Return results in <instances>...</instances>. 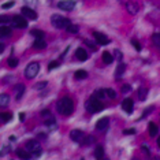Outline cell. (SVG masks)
<instances>
[{
  "label": "cell",
  "mask_w": 160,
  "mask_h": 160,
  "mask_svg": "<svg viewBox=\"0 0 160 160\" xmlns=\"http://www.w3.org/2000/svg\"><path fill=\"white\" fill-rule=\"evenodd\" d=\"M37 2H38V0H25V3L28 4V7H34V6H37Z\"/></svg>",
  "instance_id": "obj_41"
},
{
  "label": "cell",
  "mask_w": 160,
  "mask_h": 160,
  "mask_svg": "<svg viewBox=\"0 0 160 160\" xmlns=\"http://www.w3.org/2000/svg\"><path fill=\"white\" fill-rule=\"evenodd\" d=\"M45 126L49 127V129H55V126H56L55 118H53V116H49V119H47L45 121Z\"/></svg>",
  "instance_id": "obj_29"
},
{
  "label": "cell",
  "mask_w": 160,
  "mask_h": 160,
  "mask_svg": "<svg viewBox=\"0 0 160 160\" xmlns=\"http://www.w3.org/2000/svg\"><path fill=\"white\" fill-rule=\"evenodd\" d=\"M4 48H6L4 44H3V42H0V53H3V52H4Z\"/></svg>",
  "instance_id": "obj_49"
},
{
  "label": "cell",
  "mask_w": 160,
  "mask_h": 160,
  "mask_svg": "<svg viewBox=\"0 0 160 160\" xmlns=\"http://www.w3.org/2000/svg\"><path fill=\"white\" fill-rule=\"evenodd\" d=\"M153 110H155V107H153V105H152V107H149V108H147V110H145V111L142 112V118H145V116H147V115L149 114V112H152Z\"/></svg>",
  "instance_id": "obj_46"
},
{
  "label": "cell",
  "mask_w": 160,
  "mask_h": 160,
  "mask_svg": "<svg viewBox=\"0 0 160 160\" xmlns=\"http://www.w3.org/2000/svg\"><path fill=\"white\" fill-rule=\"evenodd\" d=\"M25 118H26V114H25V112H21V114H19V121H21V122H23V121H25Z\"/></svg>",
  "instance_id": "obj_48"
},
{
  "label": "cell",
  "mask_w": 160,
  "mask_h": 160,
  "mask_svg": "<svg viewBox=\"0 0 160 160\" xmlns=\"http://www.w3.org/2000/svg\"><path fill=\"white\" fill-rule=\"evenodd\" d=\"M85 108L90 114H96V112H100L104 110V104L101 103L99 99H96V97H90V99L86 101Z\"/></svg>",
  "instance_id": "obj_2"
},
{
  "label": "cell",
  "mask_w": 160,
  "mask_h": 160,
  "mask_svg": "<svg viewBox=\"0 0 160 160\" xmlns=\"http://www.w3.org/2000/svg\"><path fill=\"white\" fill-rule=\"evenodd\" d=\"M40 71V64L37 62H32V63H29L26 68H25V77L28 79H33L36 75L38 74Z\"/></svg>",
  "instance_id": "obj_5"
},
{
  "label": "cell",
  "mask_w": 160,
  "mask_h": 160,
  "mask_svg": "<svg viewBox=\"0 0 160 160\" xmlns=\"http://www.w3.org/2000/svg\"><path fill=\"white\" fill-rule=\"evenodd\" d=\"M158 147H159V149H160V137L158 138Z\"/></svg>",
  "instance_id": "obj_52"
},
{
  "label": "cell",
  "mask_w": 160,
  "mask_h": 160,
  "mask_svg": "<svg viewBox=\"0 0 160 160\" xmlns=\"http://www.w3.org/2000/svg\"><path fill=\"white\" fill-rule=\"evenodd\" d=\"M123 134H125V136H130V134H136V129H127V130H123Z\"/></svg>",
  "instance_id": "obj_45"
},
{
  "label": "cell",
  "mask_w": 160,
  "mask_h": 160,
  "mask_svg": "<svg viewBox=\"0 0 160 160\" xmlns=\"http://www.w3.org/2000/svg\"><path fill=\"white\" fill-rule=\"evenodd\" d=\"M138 99L140 100H145L147 99V96H148V89H145V88H141V89H138Z\"/></svg>",
  "instance_id": "obj_27"
},
{
  "label": "cell",
  "mask_w": 160,
  "mask_h": 160,
  "mask_svg": "<svg viewBox=\"0 0 160 160\" xmlns=\"http://www.w3.org/2000/svg\"><path fill=\"white\" fill-rule=\"evenodd\" d=\"M83 42H85V45H88L90 49L92 51H94V52H96L97 51V48H96V45H94V42H92L90 41V40H83Z\"/></svg>",
  "instance_id": "obj_36"
},
{
  "label": "cell",
  "mask_w": 160,
  "mask_h": 160,
  "mask_svg": "<svg viewBox=\"0 0 160 160\" xmlns=\"http://www.w3.org/2000/svg\"><path fill=\"white\" fill-rule=\"evenodd\" d=\"M66 30L68 32V33H78L79 28H78V25H72V23H70V25H68V26L66 28Z\"/></svg>",
  "instance_id": "obj_31"
},
{
  "label": "cell",
  "mask_w": 160,
  "mask_h": 160,
  "mask_svg": "<svg viewBox=\"0 0 160 160\" xmlns=\"http://www.w3.org/2000/svg\"><path fill=\"white\" fill-rule=\"evenodd\" d=\"M105 94H107L110 99H116V92H115L114 89H111V88L105 89Z\"/></svg>",
  "instance_id": "obj_33"
},
{
  "label": "cell",
  "mask_w": 160,
  "mask_h": 160,
  "mask_svg": "<svg viewBox=\"0 0 160 160\" xmlns=\"http://www.w3.org/2000/svg\"><path fill=\"white\" fill-rule=\"evenodd\" d=\"M148 129H149V134H151V137H156V136H158V133H159V127H158V125H156V123L149 122Z\"/></svg>",
  "instance_id": "obj_17"
},
{
  "label": "cell",
  "mask_w": 160,
  "mask_h": 160,
  "mask_svg": "<svg viewBox=\"0 0 160 160\" xmlns=\"http://www.w3.org/2000/svg\"><path fill=\"white\" fill-rule=\"evenodd\" d=\"M56 110L59 114L64 115V116H68L72 114V111H74V103H72V100L70 97H63V99H60L58 101L56 104Z\"/></svg>",
  "instance_id": "obj_1"
},
{
  "label": "cell",
  "mask_w": 160,
  "mask_h": 160,
  "mask_svg": "<svg viewBox=\"0 0 160 160\" xmlns=\"http://www.w3.org/2000/svg\"><path fill=\"white\" fill-rule=\"evenodd\" d=\"M11 21V18H10L8 15H0V23L2 25H7Z\"/></svg>",
  "instance_id": "obj_35"
},
{
  "label": "cell",
  "mask_w": 160,
  "mask_h": 160,
  "mask_svg": "<svg viewBox=\"0 0 160 160\" xmlns=\"http://www.w3.org/2000/svg\"><path fill=\"white\" fill-rule=\"evenodd\" d=\"M30 34L34 36L36 38H44V36H45L44 32H42V30H38V29H33V30L30 32Z\"/></svg>",
  "instance_id": "obj_28"
},
{
  "label": "cell",
  "mask_w": 160,
  "mask_h": 160,
  "mask_svg": "<svg viewBox=\"0 0 160 160\" xmlns=\"http://www.w3.org/2000/svg\"><path fill=\"white\" fill-rule=\"evenodd\" d=\"M51 115H52V114H51L49 110H42L41 111V116H42V118H49Z\"/></svg>",
  "instance_id": "obj_43"
},
{
  "label": "cell",
  "mask_w": 160,
  "mask_h": 160,
  "mask_svg": "<svg viewBox=\"0 0 160 160\" xmlns=\"http://www.w3.org/2000/svg\"><path fill=\"white\" fill-rule=\"evenodd\" d=\"M51 23L53 25L56 29H66L68 25H70V19L66 17H62V15H58V14H53L51 17Z\"/></svg>",
  "instance_id": "obj_3"
},
{
  "label": "cell",
  "mask_w": 160,
  "mask_h": 160,
  "mask_svg": "<svg viewBox=\"0 0 160 160\" xmlns=\"http://www.w3.org/2000/svg\"><path fill=\"white\" fill-rule=\"evenodd\" d=\"M58 7L63 11H72L75 8V2L74 0H60L58 3Z\"/></svg>",
  "instance_id": "obj_6"
},
{
  "label": "cell",
  "mask_w": 160,
  "mask_h": 160,
  "mask_svg": "<svg viewBox=\"0 0 160 160\" xmlns=\"http://www.w3.org/2000/svg\"><path fill=\"white\" fill-rule=\"evenodd\" d=\"M38 137H40V138H45V134L41 133V134H38Z\"/></svg>",
  "instance_id": "obj_50"
},
{
  "label": "cell",
  "mask_w": 160,
  "mask_h": 160,
  "mask_svg": "<svg viewBox=\"0 0 160 160\" xmlns=\"http://www.w3.org/2000/svg\"><path fill=\"white\" fill-rule=\"evenodd\" d=\"M126 8H127V11L132 14V15H137L138 11H140V6H138L137 3H134V2L127 3V4H126Z\"/></svg>",
  "instance_id": "obj_13"
},
{
  "label": "cell",
  "mask_w": 160,
  "mask_h": 160,
  "mask_svg": "<svg viewBox=\"0 0 160 160\" xmlns=\"http://www.w3.org/2000/svg\"><path fill=\"white\" fill-rule=\"evenodd\" d=\"M56 67H59V62H51V63L48 64V70H53V68H56Z\"/></svg>",
  "instance_id": "obj_38"
},
{
  "label": "cell",
  "mask_w": 160,
  "mask_h": 160,
  "mask_svg": "<svg viewBox=\"0 0 160 160\" xmlns=\"http://www.w3.org/2000/svg\"><path fill=\"white\" fill-rule=\"evenodd\" d=\"M47 85H48V82H47V81L38 82V83H36V85H34V89H44Z\"/></svg>",
  "instance_id": "obj_37"
},
{
  "label": "cell",
  "mask_w": 160,
  "mask_h": 160,
  "mask_svg": "<svg viewBox=\"0 0 160 160\" xmlns=\"http://www.w3.org/2000/svg\"><path fill=\"white\" fill-rule=\"evenodd\" d=\"M141 149H142V152H144L145 155H148V156L151 155V151H149V148L147 147V145H142V147H141Z\"/></svg>",
  "instance_id": "obj_47"
},
{
  "label": "cell",
  "mask_w": 160,
  "mask_h": 160,
  "mask_svg": "<svg viewBox=\"0 0 160 160\" xmlns=\"http://www.w3.org/2000/svg\"><path fill=\"white\" fill-rule=\"evenodd\" d=\"M107 94H105V90H103V89H100V90H96V92L93 93V96L92 97H96V99H99V100H101L103 97H105Z\"/></svg>",
  "instance_id": "obj_30"
},
{
  "label": "cell",
  "mask_w": 160,
  "mask_h": 160,
  "mask_svg": "<svg viewBox=\"0 0 160 160\" xmlns=\"http://www.w3.org/2000/svg\"><path fill=\"white\" fill-rule=\"evenodd\" d=\"M115 58H116V60L118 62H122V58H123V55H122V52L119 49H115Z\"/></svg>",
  "instance_id": "obj_40"
},
{
  "label": "cell",
  "mask_w": 160,
  "mask_h": 160,
  "mask_svg": "<svg viewBox=\"0 0 160 160\" xmlns=\"http://www.w3.org/2000/svg\"><path fill=\"white\" fill-rule=\"evenodd\" d=\"M11 34V28L8 26H2L0 28V37H7Z\"/></svg>",
  "instance_id": "obj_26"
},
{
  "label": "cell",
  "mask_w": 160,
  "mask_h": 160,
  "mask_svg": "<svg viewBox=\"0 0 160 160\" xmlns=\"http://www.w3.org/2000/svg\"><path fill=\"white\" fill-rule=\"evenodd\" d=\"M93 38L96 40L97 44H100V45H107V44L111 42V40L108 38L105 34L100 33V32H93Z\"/></svg>",
  "instance_id": "obj_8"
},
{
  "label": "cell",
  "mask_w": 160,
  "mask_h": 160,
  "mask_svg": "<svg viewBox=\"0 0 160 160\" xmlns=\"http://www.w3.org/2000/svg\"><path fill=\"white\" fill-rule=\"evenodd\" d=\"M86 77H88V72H86L85 70H77L74 72V78L75 79H85Z\"/></svg>",
  "instance_id": "obj_25"
},
{
  "label": "cell",
  "mask_w": 160,
  "mask_h": 160,
  "mask_svg": "<svg viewBox=\"0 0 160 160\" xmlns=\"http://www.w3.org/2000/svg\"><path fill=\"white\" fill-rule=\"evenodd\" d=\"M83 136H85V134H83V132H81V130H71L70 132V138L74 142H78V144L82 141Z\"/></svg>",
  "instance_id": "obj_11"
},
{
  "label": "cell",
  "mask_w": 160,
  "mask_h": 160,
  "mask_svg": "<svg viewBox=\"0 0 160 160\" xmlns=\"http://www.w3.org/2000/svg\"><path fill=\"white\" fill-rule=\"evenodd\" d=\"M10 140H11V141H15L17 138H15V136H11V137H10Z\"/></svg>",
  "instance_id": "obj_51"
},
{
  "label": "cell",
  "mask_w": 160,
  "mask_h": 160,
  "mask_svg": "<svg viewBox=\"0 0 160 160\" xmlns=\"http://www.w3.org/2000/svg\"><path fill=\"white\" fill-rule=\"evenodd\" d=\"M132 44H133L134 48H136V51L140 52V51H141V44H140V42H138L137 40H132Z\"/></svg>",
  "instance_id": "obj_39"
},
{
  "label": "cell",
  "mask_w": 160,
  "mask_h": 160,
  "mask_svg": "<svg viewBox=\"0 0 160 160\" xmlns=\"http://www.w3.org/2000/svg\"><path fill=\"white\" fill-rule=\"evenodd\" d=\"M11 21H12V25H14V26L18 28V29H25V28H28V21H26V18H25V17L14 15Z\"/></svg>",
  "instance_id": "obj_7"
},
{
  "label": "cell",
  "mask_w": 160,
  "mask_h": 160,
  "mask_svg": "<svg viewBox=\"0 0 160 160\" xmlns=\"http://www.w3.org/2000/svg\"><path fill=\"white\" fill-rule=\"evenodd\" d=\"M125 71H126V64H125V63H122V62H119V66H118V68H116L115 77H116V78L122 77V75L125 74Z\"/></svg>",
  "instance_id": "obj_18"
},
{
  "label": "cell",
  "mask_w": 160,
  "mask_h": 160,
  "mask_svg": "<svg viewBox=\"0 0 160 160\" xmlns=\"http://www.w3.org/2000/svg\"><path fill=\"white\" fill-rule=\"evenodd\" d=\"M94 141H96V138H94L93 136H83L82 141L79 144H82V145H90V144H93Z\"/></svg>",
  "instance_id": "obj_24"
},
{
  "label": "cell",
  "mask_w": 160,
  "mask_h": 160,
  "mask_svg": "<svg viewBox=\"0 0 160 160\" xmlns=\"http://www.w3.org/2000/svg\"><path fill=\"white\" fill-rule=\"evenodd\" d=\"M108 118H101V119H99L97 121V123H96V129L97 130H104V129H107V126H108Z\"/></svg>",
  "instance_id": "obj_16"
},
{
  "label": "cell",
  "mask_w": 160,
  "mask_h": 160,
  "mask_svg": "<svg viewBox=\"0 0 160 160\" xmlns=\"http://www.w3.org/2000/svg\"><path fill=\"white\" fill-rule=\"evenodd\" d=\"M10 103V96L6 93H0V107H7Z\"/></svg>",
  "instance_id": "obj_19"
},
{
  "label": "cell",
  "mask_w": 160,
  "mask_h": 160,
  "mask_svg": "<svg viewBox=\"0 0 160 160\" xmlns=\"http://www.w3.org/2000/svg\"><path fill=\"white\" fill-rule=\"evenodd\" d=\"M7 63H8V66L10 67H11V68H14V67H17L18 66V63H19V60H18L17 59V58H10V59H8V62H7Z\"/></svg>",
  "instance_id": "obj_32"
},
{
  "label": "cell",
  "mask_w": 160,
  "mask_h": 160,
  "mask_svg": "<svg viewBox=\"0 0 160 160\" xmlns=\"http://www.w3.org/2000/svg\"><path fill=\"white\" fill-rule=\"evenodd\" d=\"M122 93H127V92H130V90H132V86H130V85H127V83H126V85H123L122 86Z\"/></svg>",
  "instance_id": "obj_44"
},
{
  "label": "cell",
  "mask_w": 160,
  "mask_h": 160,
  "mask_svg": "<svg viewBox=\"0 0 160 160\" xmlns=\"http://www.w3.org/2000/svg\"><path fill=\"white\" fill-rule=\"evenodd\" d=\"M14 90H15V93H17V100H21L22 99V96H23V93H25V85H22V83H18V85L14 88Z\"/></svg>",
  "instance_id": "obj_15"
},
{
  "label": "cell",
  "mask_w": 160,
  "mask_h": 160,
  "mask_svg": "<svg viewBox=\"0 0 160 160\" xmlns=\"http://www.w3.org/2000/svg\"><path fill=\"white\" fill-rule=\"evenodd\" d=\"M21 12H22V15L25 18H28V19H30V21H36V19H37V12H36L32 7H22Z\"/></svg>",
  "instance_id": "obj_9"
},
{
  "label": "cell",
  "mask_w": 160,
  "mask_h": 160,
  "mask_svg": "<svg viewBox=\"0 0 160 160\" xmlns=\"http://www.w3.org/2000/svg\"><path fill=\"white\" fill-rule=\"evenodd\" d=\"M15 4L14 2H7V3H4V4L2 6V8H4V10H8V8H11V7Z\"/></svg>",
  "instance_id": "obj_42"
},
{
  "label": "cell",
  "mask_w": 160,
  "mask_h": 160,
  "mask_svg": "<svg viewBox=\"0 0 160 160\" xmlns=\"http://www.w3.org/2000/svg\"><path fill=\"white\" fill-rule=\"evenodd\" d=\"M75 58H77L79 62H85L88 59V53H86V51L83 49L82 47H79V48H77V51H75Z\"/></svg>",
  "instance_id": "obj_12"
},
{
  "label": "cell",
  "mask_w": 160,
  "mask_h": 160,
  "mask_svg": "<svg viewBox=\"0 0 160 160\" xmlns=\"http://www.w3.org/2000/svg\"><path fill=\"white\" fill-rule=\"evenodd\" d=\"M101 59H103V62L105 64H111L112 62H114V58H112V55L110 52H107V51H105V52H103V55H101Z\"/></svg>",
  "instance_id": "obj_20"
},
{
  "label": "cell",
  "mask_w": 160,
  "mask_h": 160,
  "mask_svg": "<svg viewBox=\"0 0 160 160\" xmlns=\"http://www.w3.org/2000/svg\"><path fill=\"white\" fill-rule=\"evenodd\" d=\"M94 158H96V159H103L104 158V148H103V145L96 147V149H94Z\"/></svg>",
  "instance_id": "obj_22"
},
{
  "label": "cell",
  "mask_w": 160,
  "mask_h": 160,
  "mask_svg": "<svg viewBox=\"0 0 160 160\" xmlns=\"http://www.w3.org/2000/svg\"><path fill=\"white\" fill-rule=\"evenodd\" d=\"M17 155L19 156L21 159H25V160H28V159H30V153L26 151V149H17Z\"/></svg>",
  "instance_id": "obj_23"
},
{
  "label": "cell",
  "mask_w": 160,
  "mask_h": 160,
  "mask_svg": "<svg viewBox=\"0 0 160 160\" xmlns=\"http://www.w3.org/2000/svg\"><path fill=\"white\" fill-rule=\"evenodd\" d=\"M122 108H123V111H125V112H127V114H132V112H133V108H134L133 100L130 99V97L125 99V100L122 101Z\"/></svg>",
  "instance_id": "obj_10"
},
{
  "label": "cell",
  "mask_w": 160,
  "mask_h": 160,
  "mask_svg": "<svg viewBox=\"0 0 160 160\" xmlns=\"http://www.w3.org/2000/svg\"><path fill=\"white\" fill-rule=\"evenodd\" d=\"M26 151L30 155H33L34 158H38V156L41 155V145L36 140H29L26 142Z\"/></svg>",
  "instance_id": "obj_4"
},
{
  "label": "cell",
  "mask_w": 160,
  "mask_h": 160,
  "mask_svg": "<svg viewBox=\"0 0 160 160\" xmlns=\"http://www.w3.org/2000/svg\"><path fill=\"white\" fill-rule=\"evenodd\" d=\"M12 119V114L11 112H0V121L3 123H7Z\"/></svg>",
  "instance_id": "obj_21"
},
{
  "label": "cell",
  "mask_w": 160,
  "mask_h": 160,
  "mask_svg": "<svg viewBox=\"0 0 160 160\" xmlns=\"http://www.w3.org/2000/svg\"><path fill=\"white\" fill-rule=\"evenodd\" d=\"M152 41H153V44L156 47H160V33H156L152 36Z\"/></svg>",
  "instance_id": "obj_34"
},
{
  "label": "cell",
  "mask_w": 160,
  "mask_h": 160,
  "mask_svg": "<svg viewBox=\"0 0 160 160\" xmlns=\"http://www.w3.org/2000/svg\"><path fill=\"white\" fill-rule=\"evenodd\" d=\"M33 48L36 49H44L47 48V42L44 38H36L34 42H33Z\"/></svg>",
  "instance_id": "obj_14"
}]
</instances>
